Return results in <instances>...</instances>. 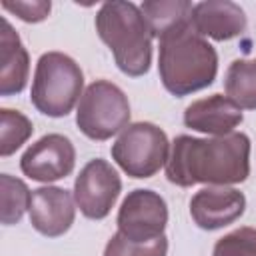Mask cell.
<instances>
[{
    "label": "cell",
    "instance_id": "cell-11",
    "mask_svg": "<svg viewBox=\"0 0 256 256\" xmlns=\"http://www.w3.org/2000/svg\"><path fill=\"white\" fill-rule=\"evenodd\" d=\"M76 200L66 188L42 186L32 190L30 200V224L46 238L64 236L76 220Z\"/></svg>",
    "mask_w": 256,
    "mask_h": 256
},
{
    "label": "cell",
    "instance_id": "cell-3",
    "mask_svg": "<svg viewBox=\"0 0 256 256\" xmlns=\"http://www.w3.org/2000/svg\"><path fill=\"white\" fill-rule=\"evenodd\" d=\"M94 24L122 74L140 78L150 72L152 32L140 6L124 0L104 2L96 12Z\"/></svg>",
    "mask_w": 256,
    "mask_h": 256
},
{
    "label": "cell",
    "instance_id": "cell-17",
    "mask_svg": "<svg viewBox=\"0 0 256 256\" xmlns=\"http://www.w3.org/2000/svg\"><path fill=\"white\" fill-rule=\"evenodd\" d=\"M0 198H2V224L12 226L18 224L26 210H30L32 192L26 182L14 178L10 174H0Z\"/></svg>",
    "mask_w": 256,
    "mask_h": 256
},
{
    "label": "cell",
    "instance_id": "cell-16",
    "mask_svg": "<svg viewBox=\"0 0 256 256\" xmlns=\"http://www.w3.org/2000/svg\"><path fill=\"white\" fill-rule=\"evenodd\" d=\"M224 90L242 110H256V58L234 60L226 70Z\"/></svg>",
    "mask_w": 256,
    "mask_h": 256
},
{
    "label": "cell",
    "instance_id": "cell-21",
    "mask_svg": "<svg viewBox=\"0 0 256 256\" xmlns=\"http://www.w3.org/2000/svg\"><path fill=\"white\" fill-rule=\"evenodd\" d=\"M2 8L10 14L18 16L26 24H38V22H44L50 16L52 2L50 0H32V2L30 0H16V2L4 0Z\"/></svg>",
    "mask_w": 256,
    "mask_h": 256
},
{
    "label": "cell",
    "instance_id": "cell-12",
    "mask_svg": "<svg viewBox=\"0 0 256 256\" xmlns=\"http://www.w3.org/2000/svg\"><path fill=\"white\" fill-rule=\"evenodd\" d=\"M192 28L202 38H212L216 42H228L246 32L248 18H246V12L236 2L204 0V2L194 4Z\"/></svg>",
    "mask_w": 256,
    "mask_h": 256
},
{
    "label": "cell",
    "instance_id": "cell-9",
    "mask_svg": "<svg viewBox=\"0 0 256 256\" xmlns=\"http://www.w3.org/2000/svg\"><path fill=\"white\" fill-rule=\"evenodd\" d=\"M76 148L64 134H46L26 148L20 158V170L24 176L36 182H56L74 172Z\"/></svg>",
    "mask_w": 256,
    "mask_h": 256
},
{
    "label": "cell",
    "instance_id": "cell-19",
    "mask_svg": "<svg viewBox=\"0 0 256 256\" xmlns=\"http://www.w3.org/2000/svg\"><path fill=\"white\" fill-rule=\"evenodd\" d=\"M166 254H168L166 234L154 242L136 244V242H130L126 236H122L120 232H116L104 248V256H166Z\"/></svg>",
    "mask_w": 256,
    "mask_h": 256
},
{
    "label": "cell",
    "instance_id": "cell-6",
    "mask_svg": "<svg viewBox=\"0 0 256 256\" xmlns=\"http://www.w3.org/2000/svg\"><path fill=\"white\" fill-rule=\"evenodd\" d=\"M112 160L130 178H152L168 162L170 142L162 128L152 122H134L120 132L110 148Z\"/></svg>",
    "mask_w": 256,
    "mask_h": 256
},
{
    "label": "cell",
    "instance_id": "cell-8",
    "mask_svg": "<svg viewBox=\"0 0 256 256\" xmlns=\"http://www.w3.org/2000/svg\"><path fill=\"white\" fill-rule=\"evenodd\" d=\"M122 192V180L116 168L104 160H90L74 180V200L88 220H104Z\"/></svg>",
    "mask_w": 256,
    "mask_h": 256
},
{
    "label": "cell",
    "instance_id": "cell-18",
    "mask_svg": "<svg viewBox=\"0 0 256 256\" xmlns=\"http://www.w3.org/2000/svg\"><path fill=\"white\" fill-rule=\"evenodd\" d=\"M32 132H34V124L26 114L18 110L2 108L0 110V156L2 158L12 156L30 140Z\"/></svg>",
    "mask_w": 256,
    "mask_h": 256
},
{
    "label": "cell",
    "instance_id": "cell-4",
    "mask_svg": "<svg viewBox=\"0 0 256 256\" xmlns=\"http://www.w3.org/2000/svg\"><path fill=\"white\" fill-rule=\"evenodd\" d=\"M84 72L80 64L62 52H46L38 58L30 102L48 118H64L82 98Z\"/></svg>",
    "mask_w": 256,
    "mask_h": 256
},
{
    "label": "cell",
    "instance_id": "cell-10",
    "mask_svg": "<svg viewBox=\"0 0 256 256\" xmlns=\"http://www.w3.org/2000/svg\"><path fill=\"white\" fill-rule=\"evenodd\" d=\"M246 212V196L232 186H208L198 190L190 200L194 224L206 232L234 224Z\"/></svg>",
    "mask_w": 256,
    "mask_h": 256
},
{
    "label": "cell",
    "instance_id": "cell-1",
    "mask_svg": "<svg viewBox=\"0 0 256 256\" xmlns=\"http://www.w3.org/2000/svg\"><path fill=\"white\" fill-rule=\"evenodd\" d=\"M250 150L252 144L244 132L218 138L180 134L170 148L166 178L180 188L242 184L250 176Z\"/></svg>",
    "mask_w": 256,
    "mask_h": 256
},
{
    "label": "cell",
    "instance_id": "cell-5",
    "mask_svg": "<svg viewBox=\"0 0 256 256\" xmlns=\"http://www.w3.org/2000/svg\"><path fill=\"white\" fill-rule=\"evenodd\" d=\"M130 102L124 90L110 80H96L78 102L76 126L86 138L106 142L130 126Z\"/></svg>",
    "mask_w": 256,
    "mask_h": 256
},
{
    "label": "cell",
    "instance_id": "cell-15",
    "mask_svg": "<svg viewBox=\"0 0 256 256\" xmlns=\"http://www.w3.org/2000/svg\"><path fill=\"white\" fill-rule=\"evenodd\" d=\"M154 38H164L192 24V2L188 0H146L140 6Z\"/></svg>",
    "mask_w": 256,
    "mask_h": 256
},
{
    "label": "cell",
    "instance_id": "cell-20",
    "mask_svg": "<svg viewBox=\"0 0 256 256\" xmlns=\"http://www.w3.org/2000/svg\"><path fill=\"white\" fill-rule=\"evenodd\" d=\"M212 256H256V228L242 226L224 234L214 244Z\"/></svg>",
    "mask_w": 256,
    "mask_h": 256
},
{
    "label": "cell",
    "instance_id": "cell-14",
    "mask_svg": "<svg viewBox=\"0 0 256 256\" xmlns=\"http://www.w3.org/2000/svg\"><path fill=\"white\" fill-rule=\"evenodd\" d=\"M30 56L24 48L18 32L2 18L0 30V96H16L28 84Z\"/></svg>",
    "mask_w": 256,
    "mask_h": 256
},
{
    "label": "cell",
    "instance_id": "cell-13",
    "mask_svg": "<svg viewBox=\"0 0 256 256\" xmlns=\"http://www.w3.org/2000/svg\"><path fill=\"white\" fill-rule=\"evenodd\" d=\"M244 122L242 108L236 106L228 96L212 94L192 102L184 110V124L196 132L208 136H228Z\"/></svg>",
    "mask_w": 256,
    "mask_h": 256
},
{
    "label": "cell",
    "instance_id": "cell-7",
    "mask_svg": "<svg viewBox=\"0 0 256 256\" xmlns=\"http://www.w3.org/2000/svg\"><path fill=\"white\" fill-rule=\"evenodd\" d=\"M118 232L130 242L148 244L164 236L168 224L166 200L148 188H136L128 192L116 216Z\"/></svg>",
    "mask_w": 256,
    "mask_h": 256
},
{
    "label": "cell",
    "instance_id": "cell-2",
    "mask_svg": "<svg viewBox=\"0 0 256 256\" xmlns=\"http://www.w3.org/2000/svg\"><path fill=\"white\" fill-rule=\"evenodd\" d=\"M158 74L162 86L176 98L190 96L214 84L218 74L216 48L194 32L192 24L160 38Z\"/></svg>",
    "mask_w": 256,
    "mask_h": 256
}]
</instances>
